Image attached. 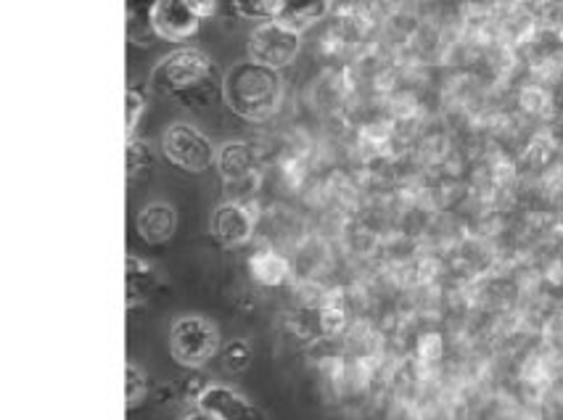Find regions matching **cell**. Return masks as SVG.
Returning <instances> with one entry per match:
<instances>
[{"instance_id":"1","label":"cell","mask_w":563,"mask_h":420,"mask_svg":"<svg viewBox=\"0 0 563 420\" xmlns=\"http://www.w3.org/2000/svg\"><path fill=\"white\" fill-rule=\"evenodd\" d=\"M225 107L246 122H265L278 111L284 98V77L278 69L244 58L225 71L220 82Z\"/></svg>"},{"instance_id":"2","label":"cell","mask_w":563,"mask_h":420,"mask_svg":"<svg viewBox=\"0 0 563 420\" xmlns=\"http://www.w3.org/2000/svg\"><path fill=\"white\" fill-rule=\"evenodd\" d=\"M214 77V64L205 51L178 48L167 54L152 69L148 85L165 98H178L180 103H205L209 98V85Z\"/></svg>"},{"instance_id":"3","label":"cell","mask_w":563,"mask_h":420,"mask_svg":"<svg viewBox=\"0 0 563 420\" xmlns=\"http://www.w3.org/2000/svg\"><path fill=\"white\" fill-rule=\"evenodd\" d=\"M220 350L218 328L201 314H180L169 328V354L183 367H201Z\"/></svg>"},{"instance_id":"4","label":"cell","mask_w":563,"mask_h":420,"mask_svg":"<svg viewBox=\"0 0 563 420\" xmlns=\"http://www.w3.org/2000/svg\"><path fill=\"white\" fill-rule=\"evenodd\" d=\"M159 146L169 164L191 175L207 173L214 159H218V148L212 146V141L188 122L169 124L165 133H162Z\"/></svg>"},{"instance_id":"5","label":"cell","mask_w":563,"mask_h":420,"mask_svg":"<svg viewBox=\"0 0 563 420\" xmlns=\"http://www.w3.org/2000/svg\"><path fill=\"white\" fill-rule=\"evenodd\" d=\"M302 48V32L286 27L280 22H262L252 30L246 43V54L252 62L271 69H286Z\"/></svg>"},{"instance_id":"6","label":"cell","mask_w":563,"mask_h":420,"mask_svg":"<svg viewBox=\"0 0 563 420\" xmlns=\"http://www.w3.org/2000/svg\"><path fill=\"white\" fill-rule=\"evenodd\" d=\"M214 167L222 177V186H225L228 201H244L249 196L257 194L260 188V175H257V162H254V151L244 141H228L218 148V159Z\"/></svg>"},{"instance_id":"7","label":"cell","mask_w":563,"mask_h":420,"mask_svg":"<svg viewBox=\"0 0 563 420\" xmlns=\"http://www.w3.org/2000/svg\"><path fill=\"white\" fill-rule=\"evenodd\" d=\"M152 22L159 41L186 43L199 35L205 19L194 9L191 0H154Z\"/></svg>"},{"instance_id":"8","label":"cell","mask_w":563,"mask_h":420,"mask_svg":"<svg viewBox=\"0 0 563 420\" xmlns=\"http://www.w3.org/2000/svg\"><path fill=\"white\" fill-rule=\"evenodd\" d=\"M254 218L244 201H222L212 214V239L225 248H239L252 241Z\"/></svg>"},{"instance_id":"9","label":"cell","mask_w":563,"mask_h":420,"mask_svg":"<svg viewBox=\"0 0 563 420\" xmlns=\"http://www.w3.org/2000/svg\"><path fill=\"white\" fill-rule=\"evenodd\" d=\"M196 407H201L218 420H267L257 405L249 402L244 394L231 389V386H205L196 397Z\"/></svg>"},{"instance_id":"10","label":"cell","mask_w":563,"mask_h":420,"mask_svg":"<svg viewBox=\"0 0 563 420\" xmlns=\"http://www.w3.org/2000/svg\"><path fill=\"white\" fill-rule=\"evenodd\" d=\"M135 231L141 235V241L152 246H162L173 239L178 231V212H175L173 203L167 201H152L137 212L135 218Z\"/></svg>"},{"instance_id":"11","label":"cell","mask_w":563,"mask_h":420,"mask_svg":"<svg viewBox=\"0 0 563 420\" xmlns=\"http://www.w3.org/2000/svg\"><path fill=\"white\" fill-rule=\"evenodd\" d=\"M159 288V275L148 262H143L135 254H130L124 262V307L137 310L143 301H148Z\"/></svg>"},{"instance_id":"12","label":"cell","mask_w":563,"mask_h":420,"mask_svg":"<svg viewBox=\"0 0 563 420\" xmlns=\"http://www.w3.org/2000/svg\"><path fill=\"white\" fill-rule=\"evenodd\" d=\"M333 0H280V9L275 22L286 24V27L305 32L312 24L323 22L331 14Z\"/></svg>"},{"instance_id":"13","label":"cell","mask_w":563,"mask_h":420,"mask_svg":"<svg viewBox=\"0 0 563 420\" xmlns=\"http://www.w3.org/2000/svg\"><path fill=\"white\" fill-rule=\"evenodd\" d=\"M154 0H124V35L128 43L137 45V48H148L159 37L154 32L152 22Z\"/></svg>"},{"instance_id":"14","label":"cell","mask_w":563,"mask_h":420,"mask_svg":"<svg viewBox=\"0 0 563 420\" xmlns=\"http://www.w3.org/2000/svg\"><path fill=\"white\" fill-rule=\"evenodd\" d=\"M249 273H252V278L257 280L260 286L275 288V286L286 284L291 267H289V262L280 257V254L257 252L254 257H249Z\"/></svg>"},{"instance_id":"15","label":"cell","mask_w":563,"mask_h":420,"mask_svg":"<svg viewBox=\"0 0 563 420\" xmlns=\"http://www.w3.org/2000/svg\"><path fill=\"white\" fill-rule=\"evenodd\" d=\"M154 164V148L152 143L143 141V137H128V146H124V173L130 180L141 173H146Z\"/></svg>"},{"instance_id":"16","label":"cell","mask_w":563,"mask_h":420,"mask_svg":"<svg viewBox=\"0 0 563 420\" xmlns=\"http://www.w3.org/2000/svg\"><path fill=\"white\" fill-rule=\"evenodd\" d=\"M231 9L235 16L262 24L278 16L280 0H231Z\"/></svg>"},{"instance_id":"17","label":"cell","mask_w":563,"mask_h":420,"mask_svg":"<svg viewBox=\"0 0 563 420\" xmlns=\"http://www.w3.org/2000/svg\"><path fill=\"white\" fill-rule=\"evenodd\" d=\"M146 391H148L146 373H143L137 365L130 363L124 367V402H128V407H137L143 399H146Z\"/></svg>"},{"instance_id":"18","label":"cell","mask_w":563,"mask_h":420,"mask_svg":"<svg viewBox=\"0 0 563 420\" xmlns=\"http://www.w3.org/2000/svg\"><path fill=\"white\" fill-rule=\"evenodd\" d=\"M143 111H146V98L137 88H128V93H124V135L135 137Z\"/></svg>"},{"instance_id":"19","label":"cell","mask_w":563,"mask_h":420,"mask_svg":"<svg viewBox=\"0 0 563 420\" xmlns=\"http://www.w3.org/2000/svg\"><path fill=\"white\" fill-rule=\"evenodd\" d=\"M249 363H252V350H249L246 341H231V344L225 346L228 371L241 373V371H246Z\"/></svg>"},{"instance_id":"20","label":"cell","mask_w":563,"mask_h":420,"mask_svg":"<svg viewBox=\"0 0 563 420\" xmlns=\"http://www.w3.org/2000/svg\"><path fill=\"white\" fill-rule=\"evenodd\" d=\"M344 323H346L344 310H339V307H329V305L320 307L318 312L320 333H325V336H336V333L344 328Z\"/></svg>"},{"instance_id":"21","label":"cell","mask_w":563,"mask_h":420,"mask_svg":"<svg viewBox=\"0 0 563 420\" xmlns=\"http://www.w3.org/2000/svg\"><path fill=\"white\" fill-rule=\"evenodd\" d=\"M418 352H421L423 360H437L442 352V339L434 336V333H431V336H423L421 344H418Z\"/></svg>"},{"instance_id":"22","label":"cell","mask_w":563,"mask_h":420,"mask_svg":"<svg viewBox=\"0 0 563 420\" xmlns=\"http://www.w3.org/2000/svg\"><path fill=\"white\" fill-rule=\"evenodd\" d=\"M191 3H194V9L201 14V19H209V16H214V11H218L220 0H191Z\"/></svg>"},{"instance_id":"23","label":"cell","mask_w":563,"mask_h":420,"mask_svg":"<svg viewBox=\"0 0 563 420\" xmlns=\"http://www.w3.org/2000/svg\"><path fill=\"white\" fill-rule=\"evenodd\" d=\"M180 420H218V418H214V416H209V412L201 410V407H196V410L186 412V416H183Z\"/></svg>"}]
</instances>
